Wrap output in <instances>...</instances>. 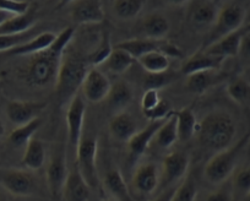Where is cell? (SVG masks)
I'll return each mask as SVG.
<instances>
[{
  "label": "cell",
  "mask_w": 250,
  "mask_h": 201,
  "mask_svg": "<svg viewBox=\"0 0 250 201\" xmlns=\"http://www.w3.org/2000/svg\"><path fill=\"white\" fill-rule=\"evenodd\" d=\"M75 30L66 27L57 35L54 43L48 49L30 57L27 66L23 71V79L32 87H47L55 85L62 65V57L73 42Z\"/></svg>",
  "instance_id": "obj_1"
},
{
  "label": "cell",
  "mask_w": 250,
  "mask_h": 201,
  "mask_svg": "<svg viewBox=\"0 0 250 201\" xmlns=\"http://www.w3.org/2000/svg\"><path fill=\"white\" fill-rule=\"evenodd\" d=\"M196 134L204 148L217 154L234 142L237 125L229 113L225 111H212L199 121Z\"/></svg>",
  "instance_id": "obj_2"
},
{
  "label": "cell",
  "mask_w": 250,
  "mask_h": 201,
  "mask_svg": "<svg viewBox=\"0 0 250 201\" xmlns=\"http://www.w3.org/2000/svg\"><path fill=\"white\" fill-rule=\"evenodd\" d=\"M88 63L80 54L65 50L55 82V92L62 102L70 100L78 93L88 71Z\"/></svg>",
  "instance_id": "obj_3"
},
{
  "label": "cell",
  "mask_w": 250,
  "mask_h": 201,
  "mask_svg": "<svg viewBox=\"0 0 250 201\" xmlns=\"http://www.w3.org/2000/svg\"><path fill=\"white\" fill-rule=\"evenodd\" d=\"M250 140V134L247 133L244 136L233 142L229 147L220 151L213 155L206 163L204 169V176L211 184H223L228 181L237 167L240 155L247 147Z\"/></svg>",
  "instance_id": "obj_4"
},
{
  "label": "cell",
  "mask_w": 250,
  "mask_h": 201,
  "mask_svg": "<svg viewBox=\"0 0 250 201\" xmlns=\"http://www.w3.org/2000/svg\"><path fill=\"white\" fill-rule=\"evenodd\" d=\"M247 9L240 3H226L221 5L215 23L208 30L201 49L210 47L226 36L242 30L247 20Z\"/></svg>",
  "instance_id": "obj_5"
},
{
  "label": "cell",
  "mask_w": 250,
  "mask_h": 201,
  "mask_svg": "<svg viewBox=\"0 0 250 201\" xmlns=\"http://www.w3.org/2000/svg\"><path fill=\"white\" fill-rule=\"evenodd\" d=\"M97 139L91 135L83 136L75 154V166L78 167L79 172L91 189L97 188L100 183L97 171Z\"/></svg>",
  "instance_id": "obj_6"
},
{
  "label": "cell",
  "mask_w": 250,
  "mask_h": 201,
  "mask_svg": "<svg viewBox=\"0 0 250 201\" xmlns=\"http://www.w3.org/2000/svg\"><path fill=\"white\" fill-rule=\"evenodd\" d=\"M190 169V156L183 151H174L165 157L162 163V173L160 174L161 191L170 186L178 185L185 178Z\"/></svg>",
  "instance_id": "obj_7"
},
{
  "label": "cell",
  "mask_w": 250,
  "mask_h": 201,
  "mask_svg": "<svg viewBox=\"0 0 250 201\" xmlns=\"http://www.w3.org/2000/svg\"><path fill=\"white\" fill-rule=\"evenodd\" d=\"M68 155L64 147H58L50 156L45 169L47 186L54 200L62 199V191L68 177Z\"/></svg>",
  "instance_id": "obj_8"
},
{
  "label": "cell",
  "mask_w": 250,
  "mask_h": 201,
  "mask_svg": "<svg viewBox=\"0 0 250 201\" xmlns=\"http://www.w3.org/2000/svg\"><path fill=\"white\" fill-rule=\"evenodd\" d=\"M86 100L80 93H76L69 100L68 111H66V130H68L69 147L75 156L78 146L83 136V124H85Z\"/></svg>",
  "instance_id": "obj_9"
},
{
  "label": "cell",
  "mask_w": 250,
  "mask_h": 201,
  "mask_svg": "<svg viewBox=\"0 0 250 201\" xmlns=\"http://www.w3.org/2000/svg\"><path fill=\"white\" fill-rule=\"evenodd\" d=\"M0 185L10 195L27 198L35 194L36 179L27 169H9L0 173Z\"/></svg>",
  "instance_id": "obj_10"
},
{
  "label": "cell",
  "mask_w": 250,
  "mask_h": 201,
  "mask_svg": "<svg viewBox=\"0 0 250 201\" xmlns=\"http://www.w3.org/2000/svg\"><path fill=\"white\" fill-rule=\"evenodd\" d=\"M80 88L83 100L90 103H101L107 100L112 90V83L102 70L98 68H90Z\"/></svg>",
  "instance_id": "obj_11"
},
{
  "label": "cell",
  "mask_w": 250,
  "mask_h": 201,
  "mask_svg": "<svg viewBox=\"0 0 250 201\" xmlns=\"http://www.w3.org/2000/svg\"><path fill=\"white\" fill-rule=\"evenodd\" d=\"M48 106L47 102H36V100H10L6 104V116L9 121L15 126L25 125L30 121L40 118Z\"/></svg>",
  "instance_id": "obj_12"
},
{
  "label": "cell",
  "mask_w": 250,
  "mask_h": 201,
  "mask_svg": "<svg viewBox=\"0 0 250 201\" xmlns=\"http://www.w3.org/2000/svg\"><path fill=\"white\" fill-rule=\"evenodd\" d=\"M221 5L213 1L189 3L188 21L195 30H210L215 23Z\"/></svg>",
  "instance_id": "obj_13"
},
{
  "label": "cell",
  "mask_w": 250,
  "mask_h": 201,
  "mask_svg": "<svg viewBox=\"0 0 250 201\" xmlns=\"http://www.w3.org/2000/svg\"><path fill=\"white\" fill-rule=\"evenodd\" d=\"M70 18L76 25H98L105 19L101 1H74L70 5Z\"/></svg>",
  "instance_id": "obj_14"
},
{
  "label": "cell",
  "mask_w": 250,
  "mask_h": 201,
  "mask_svg": "<svg viewBox=\"0 0 250 201\" xmlns=\"http://www.w3.org/2000/svg\"><path fill=\"white\" fill-rule=\"evenodd\" d=\"M160 172L158 167L152 162L143 163L135 169L133 174V186L141 195H152L160 186Z\"/></svg>",
  "instance_id": "obj_15"
},
{
  "label": "cell",
  "mask_w": 250,
  "mask_h": 201,
  "mask_svg": "<svg viewBox=\"0 0 250 201\" xmlns=\"http://www.w3.org/2000/svg\"><path fill=\"white\" fill-rule=\"evenodd\" d=\"M166 119H163V121H150V124H148L146 128L139 130L138 133L129 140V160H130L131 163H136V162L140 160V157L145 154V151L147 150L148 146L151 145L156 133H157L158 129L161 128V125L165 123Z\"/></svg>",
  "instance_id": "obj_16"
},
{
  "label": "cell",
  "mask_w": 250,
  "mask_h": 201,
  "mask_svg": "<svg viewBox=\"0 0 250 201\" xmlns=\"http://www.w3.org/2000/svg\"><path fill=\"white\" fill-rule=\"evenodd\" d=\"M91 195V188L78 167L74 166L69 171L65 184L62 191V199L64 201H88Z\"/></svg>",
  "instance_id": "obj_17"
},
{
  "label": "cell",
  "mask_w": 250,
  "mask_h": 201,
  "mask_svg": "<svg viewBox=\"0 0 250 201\" xmlns=\"http://www.w3.org/2000/svg\"><path fill=\"white\" fill-rule=\"evenodd\" d=\"M55 38H57V33L50 32V31H45V32H38L35 37L31 38L23 44L19 45V47L14 48L13 50L8 52L6 54L14 57H32L36 54L41 53L43 50L48 49L50 45L54 43Z\"/></svg>",
  "instance_id": "obj_18"
},
{
  "label": "cell",
  "mask_w": 250,
  "mask_h": 201,
  "mask_svg": "<svg viewBox=\"0 0 250 201\" xmlns=\"http://www.w3.org/2000/svg\"><path fill=\"white\" fill-rule=\"evenodd\" d=\"M109 131L115 140L120 142H129L131 138L139 131L138 124L130 113L126 111L115 113L109 121Z\"/></svg>",
  "instance_id": "obj_19"
},
{
  "label": "cell",
  "mask_w": 250,
  "mask_h": 201,
  "mask_svg": "<svg viewBox=\"0 0 250 201\" xmlns=\"http://www.w3.org/2000/svg\"><path fill=\"white\" fill-rule=\"evenodd\" d=\"M222 59L213 57L211 54L206 53L204 50H198L196 53L190 56L184 60L182 65V73L185 75H191L194 73L206 70H218L223 64Z\"/></svg>",
  "instance_id": "obj_20"
},
{
  "label": "cell",
  "mask_w": 250,
  "mask_h": 201,
  "mask_svg": "<svg viewBox=\"0 0 250 201\" xmlns=\"http://www.w3.org/2000/svg\"><path fill=\"white\" fill-rule=\"evenodd\" d=\"M103 186L108 191L112 200L134 201L128 184H126L124 176H123L119 169L113 168L107 172V174L103 178Z\"/></svg>",
  "instance_id": "obj_21"
},
{
  "label": "cell",
  "mask_w": 250,
  "mask_h": 201,
  "mask_svg": "<svg viewBox=\"0 0 250 201\" xmlns=\"http://www.w3.org/2000/svg\"><path fill=\"white\" fill-rule=\"evenodd\" d=\"M173 116L175 117L177 121V134L178 141L180 142H188L193 139V136L198 130V119H196L195 112L191 107H184L178 111H172Z\"/></svg>",
  "instance_id": "obj_22"
},
{
  "label": "cell",
  "mask_w": 250,
  "mask_h": 201,
  "mask_svg": "<svg viewBox=\"0 0 250 201\" xmlns=\"http://www.w3.org/2000/svg\"><path fill=\"white\" fill-rule=\"evenodd\" d=\"M223 78H225V75L221 73L220 69L218 70L199 71V73L188 75L185 87L189 92L194 93V95H203L206 91L210 90L212 86L220 82Z\"/></svg>",
  "instance_id": "obj_23"
},
{
  "label": "cell",
  "mask_w": 250,
  "mask_h": 201,
  "mask_svg": "<svg viewBox=\"0 0 250 201\" xmlns=\"http://www.w3.org/2000/svg\"><path fill=\"white\" fill-rule=\"evenodd\" d=\"M240 38H242V30L230 33V35L223 37L222 40L211 44L210 47L200 50H204V52L213 57H217L222 60H226L228 58H234L239 54Z\"/></svg>",
  "instance_id": "obj_24"
},
{
  "label": "cell",
  "mask_w": 250,
  "mask_h": 201,
  "mask_svg": "<svg viewBox=\"0 0 250 201\" xmlns=\"http://www.w3.org/2000/svg\"><path fill=\"white\" fill-rule=\"evenodd\" d=\"M163 40H148V38L141 37V38H131V40H125L122 42L118 43L115 47L119 48V49L125 50L126 53L130 54L135 60H138L139 58H141L145 54L151 53V52H155V50H160L162 48Z\"/></svg>",
  "instance_id": "obj_25"
},
{
  "label": "cell",
  "mask_w": 250,
  "mask_h": 201,
  "mask_svg": "<svg viewBox=\"0 0 250 201\" xmlns=\"http://www.w3.org/2000/svg\"><path fill=\"white\" fill-rule=\"evenodd\" d=\"M143 35L145 38L153 40H163L169 33L170 22L165 15L153 13L146 16L143 21Z\"/></svg>",
  "instance_id": "obj_26"
},
{
  "label": "cell",
  "mask_w": 250,
  "mask_h": 201,
  "mask_svg": "<svg viewBox=\"0 0 250 201\" xmlns=\"http://www.w3.org/2000/svg\"><path fill=\"white\" fill-rule=\"evenodd\" d=\"M47 152H45L44 143L37 138H33L26 143L25 152L22 156V166L30 172L38 171L45 163Z\"/></svg>",
  "instance_id": "obj_27"
},
{
  "label": "cell",
  "mask_w": 250,
  "mask_h": 201,
  "mask_svg": "<svg viewBox=\"0 0 250 201\" xmlns=\"http://www.w3.org/2000/svg\"><path fill=\"white\" fill-rule=\"evenodd\" d=\"M36 22H37L36 8L35 5H32V8L25 15L13 16L4 25L0 26V35H20V33H25L35 28Z\"/></svg>",
  "instance_id": "obj_28"
},
{
  "label": "cell",
  "mask_w": 250,
  "mask_h": 201,
  "mask_svg": "<svg viewBox=\"0 0 250 201\" xmlns=\"http://www.w3.org/2000/svg\"><path fill=\"white\" fill-rule=\"evenodd\" d=\"M133 98L134 92L130 86L125 82H118L115 85H112V90L107 97L108 106L115 113L124 112L133 102Z\"/></svg>",
  "instance_id": "obj_29"
},
{
  "label": "cell",
  "mask_w": 250,
  "mask_h": 201,
  "mask_svg": "<svg viewBox=\"0 0 250 201\" xmlns=\"http://www.w3.org/2000/svg\"><path fill=\"white\" fill-rule=\"evenodd\" d=\"M178 141V134H177V121H175V117L170 112L169 116L165 121V123L161 125L158 131L156 133L155 138H153L152 142L157 147L163 148H169L174 145Z\"/></svg>",
  "instance_id": "obj_30"
},
{
  "label": "cell",
  "mask_w": 250,
  "mask_h": 201,
  "mask_svg": "<svg viewBox=\"0 0 250 201\" xmlns=\"http://www.w3.org/2000/svg\"><path fill=\"white\" fill-rule=\"evenodd\" d=\"M138 63L147 74H163L170 68V59L160 50L145 54L138 59Z\"/></svg>",
  "instance_id": "obj_31"
},
{
  "label": "cell",
  "mask_w": 250,
  "mask_h": 201,
  "mask_svg": "<svg viewBox=\"0 0 250 201\" xmlns=\"http://www.w3.org/2000/svg\"><path fill=\"white\" fill-rule=\"evenodd\" d=\"M134 61H135V59L130 54L126 53L125 50L114 47L112 50V53L107 58V60L103 63V65L110 73L115 74V75H122V74L126 73L133 66Z\"/></svg>",
  "instance_id": "obj_32"
},
{
  "label": "cell",
  "mask_w": 250,
  "mask_h": 201,
  "mask_svg": "<svg viewBox=\"0 0 250 201\" xmlns=\"http://www.w3.org/2000/svg\"><path fill=\"white\" fill-rule=\"evenodd\" d=\"M42 125V119L36 118L35 121H30V123L25 124V125L16 126L9 135V141L11 145L16 146H26V143L35 138V134L37 133L38 129Z\"/></svg>",
  "instance_id": "obj_33"
},
{
  "label": "cell",
  "mask_w": 250,
  "mask_h": 201,
  "mask_svg": "<svg viewBox=\"0 0 250 201\" xmlns=\"http://www.w3.org/2000/svg\"><path fill=\"white\" fill-rule=\"evenodd\" d=\"M227 95L237 104H247L250 102V82L244 78L232 79L227 85Z\"/></svg>",
  "instance_id": "obj_34"
},
{
  "label": "cell",
  "mask_w": 250,
  "mask_h": 201,
  "mask_svg": "<svg viewBox=\"0 0 250 201\" xmlns=\"http://www.w3.org/2000/svg\"><path fill=\"white\" fill-rule=\"evenodd\" d=\"M113 48L114 47L110 43L109 33L103 32L97 47L86 57V60H87L88 65H91V68H97L98 65H103V63L107 60L109 54L112 53Z\"/></svg>",
  "instance_id": "obj_35"
},
{
  "label": "cell",
  "mask_w": 250,
  "mask_h": 201,
  "mask_svg": "<svg viewBox=\"0 0 250 201\" xmlns=\"http://www.w3.org/2000/svg\"><path fill=\"white\" fill-rule=\"evenodd\" d=\"M144 1H134V0H118L113 3V11L118 19L123 21L133 20L138 18L139 14L144 9Z\"/></svg>",
  "instance_id": "obj_36"
},
{
  "label": "cell",
  "mask_w": 250,
  "mask_h": 201,
  "mask_svg": "<svg viewBox=\"0 0 250 201\" xmlns=\"http://www.w3.org/2000/svg\"><path fill=\"white\" fill-rule=\"evenodd\" d=\"M198 196V183L195 177L188 173L177 185L172 201H195Z\"/></svg>",
  "instance_id": "obj_37"
},
{
  "label": "cell",
  "mask_w": 250,
  "mask_h": 201,
  "mask_svg": "<svg viewBox=\"0 0 250 201\" xmlns=\"http://www.w3.org/2000/svg\"><path fill=\"white\" fill-rule=\"evenodd\" d=\"M37 35L35 28L20 35H0V52H10L14 48L23 44Z\"/></svg>",
  "instance_id": "obj_38"
},
{
  "label": "cell",
  "mask_w": 250,
  "mask_h": 201,
  "mask_svg": "<svg viewBox=\"0 0 250 201\" xmlns=\"http://www.w3.org/2000/svg\"><path fill=\"white\" fill-rule=\"evenodd\" d=\"M232 190L234 199L242 198L244 200L245 196L250 193V168H243L235 173L232 181Z\"/></svg>",
  "instance_id": "obj_39"
},
{
  "label": "cell",
  "mask_w": 250,
  "mask_h": 201,
  "mask_svg": "<svg viewBox=\"0 0 250 201\" xmlns=\"http://www.w3.org/2000/svg\"><path fill=\"white\" fill-rule=\"evenodd\" d=\"M173 81H174V74L170 73V70L163 74H147V76L144 79V88L160 91Z\"/></svg>",
  "instance_id": "obj_40"
},
{
  "label": "cell",
  "mask_w": 250,
  "mask_h": 201,
  "mask_svg": "<svg viewBox=\"0 0 250 201\" xmlns=\"http://www.w3.org/2000/svg\"><path fill=\"white\" fill-rule=\"evenodd\" d=\"M33 4L30 1H18V0H0V10L5 11L11 16L25 15L28 13Z\"/></svg>",
  "instance_id": "obj_41"
},
{
  "label": "cell",
  "mask_w": 250,
  "mask_h": 201,
  "mask_svg": "<svg viewBox=\"0 0 250 201\" xmlns=\"http://www.w3.org/2000/svg\"><path fill=\"white\" fill-rule=\"evenodd\" d=\"M160 91L157 90H145L140 100V107L144 116H147L152 109H155L161 102Z\"/></svg>",
  "instance_id": "obj_42"
},
{
  "label": "cell",
  "mask_w": 250,
  "mask_h": 201,
  "mask_svg": "<svg viewBox=\"0 0 250 201\" xmlns=\"http://www.w3.org/2000/svg\"><path fill=\"white\" fill-rule=\"evenodd\" d=\"M205 201H234V196H233L232 185L228 188H220L217 190L212 191L206 196Z\"/></svg>",
  "instance_id": "obj_43"
},
{
  "label": "cell",
  "mask_w": 250,
  "mask_h": 201,
  "mask_svg": "<svg viewBox=\"0 0 250 201\" xmlns=\"http://www.w3.org/2000/svg\"><path fill=\"white\" fill-rule=\"evenodd\" d=\"M245 59H250V31H245L242 28V38L239 44V54Z\"/></svg>",
  "instance_id": "obj_44"
},
{
  "label": "cell",
  "mask_w": 250,
  "mask_h": 201,
  "mask_svg": "<svg viewBox=\"0 0 250 201\" xmlns=\"http://www.w3.org/2000/svg\"><path fill=\"white\" fill-rule=\"evenodd\" d=\"M175 189H177V185L170 186V188L168 189H165V190L161 191L155 199H152V200L150 201H172L173 195H174L175 193Z\"/></svg>",
  "instance_id": "obj_45"
},
{
  "label": "cell",
  "mask_w": 250,
  "mask_h": 201,
  "mask_svg": "<svg viewBox=\"0 0 250 201\" xmlns=\"http://www.w3.org/2000/svg\"><path fill=\"white\" fill-rule=\"evenodd\" d=\"M10 18H13V16L9 15V14L5 13V11L0 10V26L4 25V23H5Z\"/></svg>",
  "instance_id": "obj_46"
},
{
  "label": "cell",
  "mask_w": 250,
  "mask_h": 201,
  "mask_svg": "<svg viewBox=\"0 0 250 201\" xmlns=\"http://www.w3.org/2000/svg\"><path fill=\"white\" fill-rule=\"evenodd\" d=\"M4 134H5V126H4L3 121H1V118H0V139L3 138Z\"/></svg>",
  "instance_id": "obj_47"
},
{
  "label": "cell",
  "mask_w": 250,
  "mask_h": 201,
  "mask_svg": "<svg viewBox=\"0 0 250 201\" xmlns=\"http://www.w3.org/2000/svg\"><path fill=\"white\" fill-rule=\"evenodd\" d=\"M0 201H10V200H9V198H8V195H6V194L0 193Z\"/></svg>",
  "instance_id": "obj_48"
},
{
  "label": "cell",
  "mask_w": 250,
  "mask_h": 201,
  "mask_svg": "<svg viewBox=\"0 0 250 201\" xmlns=\"http://www.w3.org/2000/svg\"><path fill=\"white\" fill-rule=\"evenodd\" d=\"M243 30L250 31V22H249V23H245V25L243 26Z\"/></svg>",
  "instance_id": "obj_49"
},
{
  "label": "cell",
  "mask_w": 250,
  "mask_h": 201,
  "mask_svg": "<svg viewBox=\"0 0 250 201\" xmlns=\"http://www.w3.org/2000/svg\"><path fill=\"white\" fill-rule=\"evenodd\" d=\"M245 22H247V23L250 22V11H249V13H247V20H245Z\"/></svg>",
  "instance_id": "obj_50"
},
{
  "label": "cell",
  "mask_w": 250,
  "mask_h": 201,
  "mask_svg": "<svg viewBox=\"0 0 250 201\" xmlns=\"http://www.w3.org/2000/svg\"><path fill=\"white\" fill-rule=\"evenodd\" d=\"M243 201H250V193L248 194L247 196H245V198H244V200H243Z\"/></svg>",
  "instance_id": "obj_51"
},
{
  "label": "cell",
  "mask_w": 250,
  "mask_h": 201,
  "mask_svg": "<svg viewBox=\"0 0 250 201\" xmlns=\"http://www.w3.org/2000/svg\"><path fill=\"white\" fill-rule=\"evenodd\" d=\"M101 201H114V200H112V199H103V200H101Z\"/></svg>",
  "instance_id": "obj_52"
}]
</instances>
